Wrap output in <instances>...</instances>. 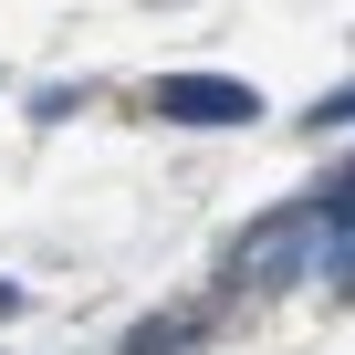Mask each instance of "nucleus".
Returning <instances> with one entry per match:
<instances>
[{"label": "nucleus", "mask_w": 355, "mask_h": 355, "mask_svg": "<svg viewBox=\"0 0 355 355\" xmlns=\"http://www.w3.org/2000/svg\"><path fill=\"white\" fill-rule=\"evenodd\" d=\"M313 125H324V136H334V125H355V84H334V94L313 105Z\"/></svg>", "instance_id": "nucleus-3"}, {"label": "nucleus", "mask_w": 355, "mask_h": 355, "mask_svg": "<svg viewBox=\"0 0 355 355\" xmlns=\"http://www.w3.org/2000/svg\"><path fill=\"white\" fill-rule=\"evenodd\" d=\"M157 115H178V125H261V94L230 84V73H167Z\"/></svg>", "instance_id": "nucleus-1"}, {"label": "nucleus", "mask_w": 355, "mask_h": 355, "mask_svg": "<svg viewBox=\"0 0 355 355\" xmlns=\"http://www.w3.org/2000/svg\"><path fill=\"white\" fill-rule=\"evenodd\" d=\"M0 313H21V282H11V272H0Z\"/></svg>", "instance_id": "nucleus-4"}, {"label": "nucleus", "mask_w": 355, "mask_h": 355, "mask_svg": "<svg viewBox=\"0 0 355 355\" xmlns=\"http://www.w3.org/2000/svg\"><path fill=\"white\" fill-rule=\"evenodd\" d=\"M313 261H324V282H334V293H345V303H355V230H345V241H334V251H313Z\"/></svg>", "instance_id": "nucleus-2"}]
</instances>
